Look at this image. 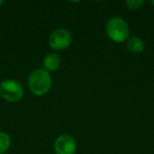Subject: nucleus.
I'll use <instances>...</instances> for the list:
<instances>
[{"label":"nucleus","instance_id":"f257e3e1","mask_svg":"<svg viewBox=\"0 0 154 154\" xmlns=\"http://www.w3.org/2000/svg\"><path fill=\"white\" fill-rule=\"evenodd\" d=\"M28 84L33 94L37 96H42L49 92L52 87L51 75L43 69H37L30 74Z\"/></svg>","mask_w":154,"mask_h":154},{"label":"nucleus","instance_id":"f03ea898","mask_svg":"<svg viewBox=\"0 0 154 154\" xmlns=\"http://www.w3.org/2000/svg\"><path fill=\"white\" fill-rule=\"evenodd\" d=\"M106 31L110 39L115 42H122L129 38V26L122 18L120 17H112L108 20Z\"/></svg>","mask_w":154,"mask_h":154},{"label":"nucleus","instance_id":"7ed1b4c3","mask_svg":"<svg viewBox=\"0 0 154 154\" xmlns=\"http://www.w3.org/2000/svg\"><path fill=\"white\" fill-rule=\"evenodd\" d=\"M0 96L10 103L19 101L23 96V87L17 80H3L0 84Z\"/></svg>","mask_w":154,"mask_h":154},{"label":"nucleus","instance_id":"20e7f679","mask_svg":"<svg viewBox=\"0 0 154 154\" xmlns=\"http://www.w3.org/2000/svg\"><path fill=\"white\" fill-rule=\"evenodd\" d=\"M72 42V34L69 30L63 28L56 29L49 37V45L54 50H63Z\"/></svg>","mask_w":154,"mask_h":154},{"label":"nucleus","instance_id":"39448f33","mask_svg":"<svg viewBox=\"0 0 154 154\" xmlns=\"http://www.w3.org/2000/svg\"><path fill=\"white\" fill-rule=\"evenodd\" d=\"M77 143L72 135L61 134L56 138L54 150L56 154H75Z\"/></svg>","mask_w":154,"mask_h":154},{"label":"nucleus","instance_id":"423d86ee","mask_svg":"<svg viewBox=\"0 0 154 154\" xmlns=\"http://www.w3.org/2000/svg\"><path fill=\"white\" fill-rule=\"evenodd\" d=\"M60 63H61V59L60 56L56 53H50L43 58L42 60V66L43 70L48 71V72H54L59 68Z\"/></svg>","mask_w":154,"mask_h":154},{"label":"nucleus","instance_id":"0eeeda50","mask_svg":"<svg viewBox=\"0 0 154 154\" xmlns=\"http://www.w3.org/2000/svg\"><path fill=\"white\" fill-rule=\"evenodd\" d=\"M127 49L133 54H139L145 50V42L141 38L137 36H131L127 39Z\"/></svg>","mask_w":154,"mask_h":154},{"label":"nucleus","instance_id":"6e6552de","mask_svg":"<svg viewBox=\"0 0 154 154\" xmlns=\"http://www.w3.org/2000/svg\"><path fill=\"white\" fill-rule=\"evenodd\" d=\"M11 146V138L9 134L0 131V154H5Z\"/></svg>","mask_w":154,"mask_h":154},{"label":"nucleus","instance_id":"1a4fd4ad","mask_svg":"<svg viewBox=\"0 0 154 154\" xmlns=\"http://www.w3.org/2000/svg\"><path fill=\"white\" fill-rule=\"evenodd\" d=\"M145 3L143 0H126L125 5L131 10H138L143 7V5Z\"/></svg>","mask_w":154,"mask_h":154},{"label":"nucleus","instance_id":"9d476101","mask_svg":"<svg viewBox=\"0 0 154 154\" xmlns=\"http://www.w3.org/2000/svg\"><path fill=\"white\" fill-rule=\"evenodd\" d=\"M2 5H3V1H1V0H0V7H1Z\"/></svg>","mask_w":154,"mask_h":154},{"label":"nucleus","instance_id":"9b49d317","mask_svg":"<svg viewBox=\"0 0 154 154\" xmlns=\"http://www.w3.org/2000/svg\"><path fill=\"white\" fill-rule=\"evenodd\" d=\"M152 5L154 7V0H152Z\"/></svg>","mask_w":154,"mask_h":154}]
</instances>
